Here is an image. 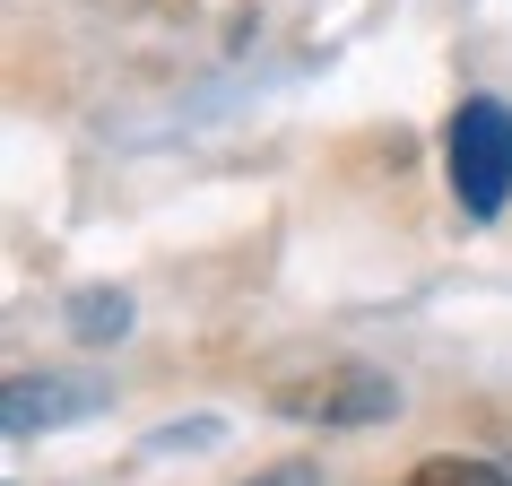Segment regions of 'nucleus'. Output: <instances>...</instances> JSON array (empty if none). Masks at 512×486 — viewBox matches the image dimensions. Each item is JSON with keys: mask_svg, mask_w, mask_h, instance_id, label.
Here are the masks:
<instances>
[{"mask_svg": "<svg viewBox=\"0 0 512 486\" xmlns=\"http://www.w3.org/2000/svg\"><path fill=\"white\" fill-rule=\"evenodd\" d=\"M443 174L469 217H495L512 200V105L504 96H460L443 131Z\"/></svg>", "mask_w": 512, "mask_h": 486, "instance_id": "f257e3e1", "label": "nucleus"}, {"mask_svg": "<svg viewBox=\"0 0 512 486\" xmlns=\"http://www.w3.org/2000/svg\"><path fill=\"white\" fill-rule=\"evenodd\" d=\"M270 408L278 417H322V426H382V417H400V391L382 374H330V382H287Z\"/></svg>", "mask_w": 512, "mask_h": 486, "instance_id": "f03ea898", "label": "nucleus"}, {"mask_svg": "<svg viewBox=\"0 0 512 486\" xmlns=\"http://www.w3.org/2000/svg\"><path fill=\"white\" fill-rule=\"evenodd\" d=\"M96 382H79V374H18L9 382V434H53V426H70V417H96Z\"/></svg>", "mask_w": 512, "mask_h": 486, "instance_id": "7ed1b4c3", "label": "nucleus"}, {"mask_svg": "<svg viewBox=\"0 0 512 486\" xmlns=\"http://www.w3.org/2000/svg\"><path fill=\"white\" fill-rule=\"evenodd\" d=\"M61 313H70V330H79L87 348H105V339H131V296H122V287H79Z\"/></svg>", "mask_w": 512, "mask_h": 486, "instance_id": "20e7f679", "label": "nucleus"}, {"mask_svg": "<svg viewBox=\"0 0 512 486\" xmlns=\"http://www.w3.org/2000/svg\"><path fill=\"white\" fill-rule=\"evenodd\" d=\"M408 486H512L495 460H469V452H434V460H417L408 469Z\"/></svg>", "mask_w": 512, "mask_h": 486, "instance_id": "39448f33", "label": "nucleus"}, {"mask_svg": "<svg viewBox=\"0 0 512 486\" xmlns=\"http://www.w3.org/2000/svg\"><path fill=\"white\" fill-rule=\"evenodd\" d=\"M243 486H322V469L313 460H278V469H252Z\"/></svg>", "mask_w": 512, "mask_h": 486, "instance_id": "423d86ee", "label": "nucleus"}]
</instances>
